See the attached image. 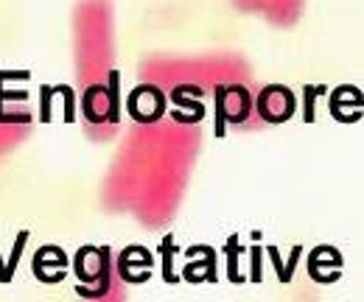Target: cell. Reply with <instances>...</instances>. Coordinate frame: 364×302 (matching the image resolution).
Segmentation results:
<instances>
[{"label": "cell", "mask_w": 364, "mask_h": 302, "mask_svg": "<svg viewBox=\"0 0 364 302\" xmlns=\"http://www.w3.org/2000/svg\"><path fill=\"white\" fill-rule=\"evenodd\" d=\"M202 149V129L180 118L137 124L121 143L101 185V202L112 213L132 210L149 227H166L177 216Z\"/></svg>", "instance_id": "1"}, {"label": "cell", "mask_w": 364, "mask_h": 302, "mask_svg": "<svg viewBox=\"0 0 364 302\" xmlns=\"http://www.w3.org/2000/svg\"><path fill=\"white\" fill-rule=\"evenodd\" d=\"M250 65L238 53H202V56H171L157 53L140 65V82L154 90H202V87L250 85Z\"/></svg>", "instance_id": "2"}, {"label": "cell", "mask_w": 364, "mask_h": 302, "mask_svg": "<svg viewBox=\"0 0 364 302\" xmlns=\"http://www.w3.org/2000/svg\"><path fill=\"white\" fill-rule=\"evenodd\" d=\"M73 59L79 85L109 82L115 59V11L112 0H79L73 9Z\"/></svg>", "instance_id": "3"}, {"label": "cell", "mask_w": 364, "mask_h": 302, "mask_svg": "<svg viewBox=\"0 0 364 302\" xmlns=\"http://www.w3.org/2000/svg\"><path fill=\"white\" fill-rule=\"evenodd\" d=\"M82 115H85V126L87 134L95 140H107L112 137L121 121H118V90H115V76L112 82L87 87L82 95Z\"/></svg>", "instance_id": "4"}, {"label": "cell", "mask_w": 364, "mask_h": 302, "mask_svg": "<svg viewBox=\"0 0 364 302\" xmlns=\"http://www.w3.org/2000/svg\"><path fill=\"white\" fill-rule=\"evenodd\" d=\"M216 101H219V115L230 124H250L255 118V101L250 85H228L216 90Z\"/></svg>", "instance_id": "5"}, {"label": "cell", "mask_w": 364, "mask_h": 302, "mask_svg": "<svg viewBox=\"0 0 364 302\" xmlns=\"http://www.w3.org/2000/svg\"><path fill=\"white\" fill-rule=\"evenodd\" d=\"M294 112V95L280 85L267 87L255 101V115L261 124H283Z\"/></svg>", "instance_id": "6"}, {"label": "cell", "mask_w": 364, "mask_h": 302, "mask_svg": "<svg viewBox=\"0 0 364 302\" xmlns=\"http://www.w3.org/2000/svg\"><path fill=\"white\" fill-rule=\"evenodd\" d=\"M31 134V115L28 112H3L0 115V160L20 146Z\"/></svg>", "instance_id": "7"}, {"label": "cell", "mask_w": 364, "mask_h": 302, "mask_svg": "<svg viewBox=\"0 0 364 302\" xmlns=\"http://www.w3.org/2000/svg\"><path fill=\"white\" fill-rule=\"evenodd\" d=\"M129 109H132V118L137 124L160 121V115H163V92L149 85L137 87L132 92V98H129Z\"/></svg>", "instance_id": "8"}, {"label": "cell", "mask_w": 364, "mask_h": 302, "mask_svg": "<svg viewBox=\"0 0 364 302\" xmlns=\"http://www.w3.org/2000/svg\"><path fill=\"white\" fill-rule=\"evenodd\" d=\"M303 9H306V0H267L264 14L272 26L289 28L303 17Z\"/></svg>", "instance_id": "9"}, {"label": "cell", "mask_w": 364, "mask_h": 302, "mask_svg": "<svg viewBox=\"0 0 364 302\" xmlns=\"http://www.w3.org/2000/svg\"><path fill=\"white\" fill-rule=\"evenodd\" d=\"M235 6H238L241 11H264L267 0H235Z\"/></svg>", "instance_id": "10"}]
</instances>
